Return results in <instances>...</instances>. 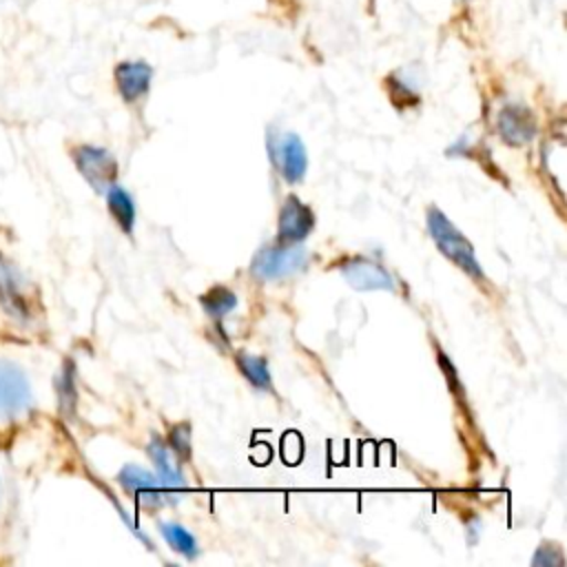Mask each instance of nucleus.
<instances>
[{"label": "nucleus", "mask_w": 567, "mask_h": 567, "mask_svg": "<svg viewBox=\"0 0 567 567\" xmlns=\"http://www.w3.org/2000/svg\"><path fill=\"white\" fill-rule=\"evenodd\" d=\"M235 363L250 385H255L261 392H272V379H270L268 361L264 357H255L250 352H237Z\"/></svg>", "instance_id": "4468645a"}, {"label": "nucleus", "mask_w": 567, "mask_h": 567, "mask_svg": "<svg viewBox=\"0 0 567 567\" xmlns=\"http://www.w3.org/2000/svg\"><path fill=\"white\" fill-rule=\"evenodd\" d=\"M0 501H2V483H0Z\"/></svg>", "instance_id": "6ab92c4d"}, {"label": "nucleus", "mask_w": 567, "mask_h": 567, "mask_svg": "<svg viewBox=\"0 0 567 567\" xmlns=\"http://www.w3.org/2000/svg\"><path fill=\"white\" fill-rule=\"evenodd\" d=\"M159 532L164 536V540L168 543V547L182 556H186L188 560H193L197 556V540L195 536L179 523H159Z\"/></svg>", "instance_id": "2eb2a0df"}, {"label": "nucleus", "mask_w": 567, "mask_h": 567, "mask_svg": "<svg viewBox=\"0 0 567 567\" xmlns=\"http://www.w3.org/2000/svg\"><path fill=\"white\" fill-rule=\"evenodd\" d=\"M60 410H73L75 405V390H73V374L71 370H64L60 377Z\"/></svg>", "instance_id": "a211bd4d"}, {"label": "nucleus", "mask_w": 567, "mask_h": 567, "mask_svg": "<svg viewBox=\"0 0 567 567\" xmlns=\"http://www.w3.org/2000/svg\"><path fill=\"white\" fill-rule=\"evenodd\" d=\"M308 261H310V252L303 246H295V244L264 246L252 257L250 272L261 281H277L303 270Z\"/></svg>", "instance_id": "f03ea898"}, {"label": "nucleus", "mask_w": 567, "mask_h": 567, "mask_svg": "<svg viewBox=\"0 0 567 567\" xmlns=\"http://www.w3.org/2000/svg\"><path fill=\"white\" fill-rule=\"evenodd\" d=\"M148 456H151V461H153V465H155V476L159 478V483L164 485V489H166L173 498H177L175 494H177L179 489H184L186 481H184V474H182V470H179V463L175 461V456H173V452L168 450L166 441L153 436L151 443H148Z\"/></svg>", "instance_id": "9b49d317"}, {"label": "nucleus", "mask_w": 567, "mask_h": 567, "mask_svg": "<svg viewBox=\"0 0 567 567\" xmlns=\"http://www.w3.org/2000/svg\"><path fill=\"white\" fill-rule=\"evenodd\" d=\"M190 423L188 421H179V423H173L166 432V445L168 450L173 452V456L182 463H188L190 456H193V445H190Z\"/></svg>", "instance_id": "f3484780"}, {"label": "nucleus", "mask_w": 567, "mask_h": 567, "mask_svg": "<svg viewBox=\"0 0 567 567\" xmlns=\"http://www.w3.org/2000/svg\"><path fill=\"white\" fill-rule=\"evenodd\" d=\"M117 483L128 496L142 498L144 505H164L168 501H175L153 472L137 465H124L117 474Z\"/></svg>", "instance_id": "6e6552de"}, {"label": "nucleus", "mask_w": 567, "mask_h": 567, "mask_svg": "<svg viewBox=\"0 0 567 567\" xmlns=\"http://www.w3.org/2000/svg\"><path fill=\"white\" fill-rule=\"evenodd\" d=\"M427 233L432 237V241L436 244L439 252L443 257H447L456 268H461L467 277H472L476 284L485 281V272L474 255V246L470 244V239L445 217L443 210H439L436 206L427 208Z\"/></svg>", "instance_id": "f257e3e1"}, {"label": "nucleus", "mask_w": 567, "mask_h": 567, "mask_svg": "<svg viewBox=\"0 0 567 567\" xmlns=\"http://www.w3.org/2000/svg\"><path fill=\"white\" fill-rule=\"evenodd\" d=\"M104 197H106V206H109L111 217L115 219V224L122 228V233L131 235L133 226H135V204H133L128 190L113 184V186L106 188Z\"/></svg>", "instance_id": "ddd939ff"}, {"label": "nucleus", "mask_w": 567, "mask_h": 567, "mask_svg": "<svg viewBox=\"0 0 567 567\" xmlns=\"http://www.w3.org/2000/svg\"><path fill=\"white\" fill-rule=\"evenodd\" d=\"M315 228V213L297 195H288L279 208L277 239L279 244H299Z\"/></svg>", "instance_id": "0eeeda50"}, {"label": "nucleus", "mask_w": 567, "mask_h": 567, "mask_svg": "<svg viewBox=\"0 0 567 567\" xmlns=\"http://www.w3.org/2000/svg\"><path fill=\"white\" fill-rule=\"evenodd\" d=\"M498 135L509 146H523L536 135V117L523 104H507L496 117Z\"/></svg>", "instance_id": "1a4fd4ad"}, {"label": "nucleus", "mask_w": 567, "mask_h": 567, "mask_svg": "<svg viewBox=\"0 0 567 567\" xmlns=\"http://www.w3.org/2000/svg\"><path fill=\"white\" fill-rule=\"evenodd\" d=\"M0 303L13 319L27 321L29 308L22 292V279L18 270L2 255H0Z\"/></svg>", "instance_id": "f8f14e48"}, {"label": "nucleus", "mask_w": 567, "mask_h": 567, "mask_svg": "<svg viewBox=\"0 0 567 567\" xmlns=\"http://www.w3.org/2000/svg\"><path fill=\"white\" fill-rule=\"evenodd\" d=\"M31 383L20 365L0 359V419H16L31 410Z\"/></svg>", "instance_id": "39448f33"}, {"label": "nucleus", "mask_w": 567, "mask_h": 567, "mask_svg": "<svg viewBox=\"0 0 567 567\" xmlns=\"http://www.w3.org/2000/svg\"><path fill=\"white\" fill-rule=\"evenodd\" d=\"M73 164L80 171V175L86 179V184L104 195L109 186L115 184L117 179V162L115 157L102 148V146H93V144H80L71 151Z\"/></svg>", "instance_id": "20e7f679"}, {"label": "nucleus", "mask_w": 567, "mask_h": 567, "mask_svg": "<svg viewBox=\"0 0 567 567\" xmlns=\"http://www.w3.org/2000/svg\"><path fill=\"white\" fill-rule=\"evenodd\" d=\"M202 308L206 310L208 317L213 319H221L224 315H228L235 306H237V297L230 288L226 286H213L208 288L202 297H199Z\"/></svg>", "instance_id": "dca6fc26"}, {"label": "nucleus", "mask_w": 567, "mask_h": 567, "mask_svg": "<svg viewBox=\"0 0 567 567\" xmlns=\"http://www.w3.org/2000/svg\"><path fill=\"white\" fill-rule=\"evenodd\" d=\"M115 89L120 97L128 104L137 102L142 95L148 93L151 80H153V69L144 60H124L115 66L113 71Z\"/></svg>", "instance_id": "9d476101"}, {"label": "nucleus", "mask_w": 567, "mask_h": 567, "mask_svg": "<svg viewBox=\"0 0 567 567\" xmlns=\"http://www.w3.org/2000/svg\"><path fill=\"white\" fill-rule=\"evenodd\" d=\"M266 148L272 166L279 171V175L286 182L297 184L303 179L308 168V155L299 135L290 131H270L266 140Z\"/></svg>", "instance_id": "7ed1b4c3"}, {"label": "nucleus", "mask_w": 567, "mask_h": 567, "mask_svg": "<svg viewBox=\"0 0 567 567\" xmlns=\"http://www.w3.org/2000/svg\"><path fill=\"white\" fill-rule=\"evenodd\" d=\"M343 279L357 290H394V277L379 261L363 255L339 261Z\"/></svg>", "instance_id": "423d86ee"}]
</instances>
